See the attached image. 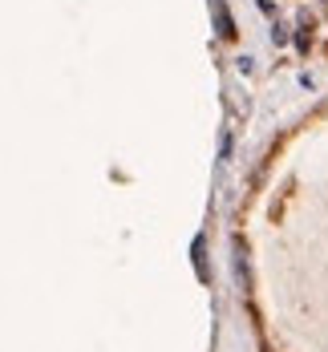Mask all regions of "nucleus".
Instances as JSON below:
<instances>
[{
	"instance_id": "obj_1",
	"label": "nucleus",
	"mask_w": 328,
	"mask_h": 352,
	"mask_svg": "<svg viewBox=\"0 0 328 352\" xmlns=\"http://www.w3.org/2000/svg\"><path fill=\"white\" fill-rule=\"evenodd\" d=\"M211 8H215L219 36H235V25H231V16H227V4H223V0H211Z\"/></svg>"
}]
</instances>
